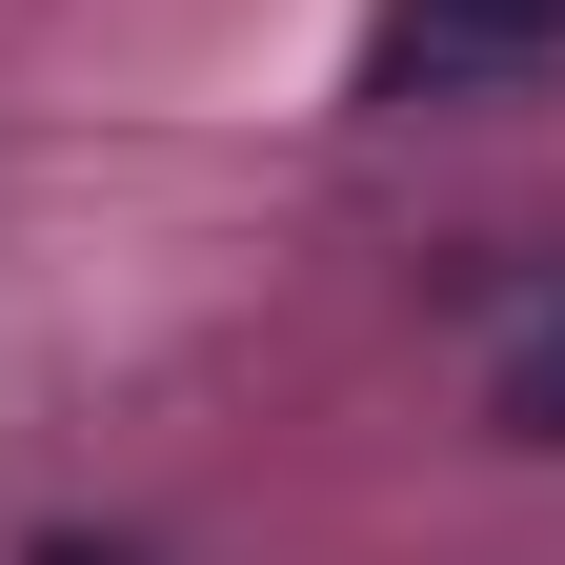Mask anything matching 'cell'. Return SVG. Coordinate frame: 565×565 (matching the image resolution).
I'll list each match as a JSON object with an SVG mask.
<instances>
[{"instance_id": "cell-1", "label": "cell", "mask_w": 565, "mask_h": 565, "mask_svg": "<svg viewBox=\"0 0 565 565\" xmlns=\"http://www.w3.org/2000/svg\"><path fill=\"white\" fill-rule=\"evenodd\" d=\"M545 41H565V0H384L364 21V102H465V82H505Z\"/></svg>"}, {"instance_id": "cell-2", "label": "cell", "mask_w": 565, "mask_h": 565, "mask_svg": "<svg viewBox=\"0 0 565 565\" xmlns=\"http://www.w3.org/2000/svg\"><path fill=\"white\" fill-rule=\"evenodd\" d=\"M505 445H565V303L505 343Z\"/></svg>"}, {"instance_id": "cell-3", "label": "cell", "mask_w": 565, "mask_h": 565, "mask_svg": "<svg viewBox=\"0 0 565 565\" xmlns=\"http://www.w3.org/2000/svg\"><path fill=\"white\" fill-rule=\"evenodd\" d=\"M41 565H141V545H82V525H61V545H41Z\"/></svg>"}]
</instances>
